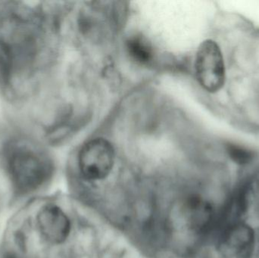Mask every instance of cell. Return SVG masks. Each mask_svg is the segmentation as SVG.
<instances>
[{
  "instance_id": "obj_4",
  "label": "cell",
  "mask_w": 259,
  "mask_h": 258,
  "mask_svg": "<svg viewBox=\"0 0 259 258\" xmlns=\"http://www.w3.org/2000/svg\"><path fill=\"white\" fill-rule=\"evenodd\" d=\"M114 163L113 146L103 138H97L87 142L79 153L80 173L89 181L104 180L112 171Z\"/></svg>"
},
{
  "instance_id": "obj_3",
  "label": "cell",
  "mask_w": 259,
  "mask_h": 258,
  "mask_svg": "<svg viewBox=\"0 0 259 258\" xmlns=\"http://www.w3.org/2000/svg\"><path fill=\"white\" fill-rule=\"evenodd\" d=\"M223 258H256L259 236L246 220L230 224L215 233Z\"/></svg>"
},
{
  "instance_id": "obj_5",
  "label": "cell",
  "mask_w": 259,
  "mask_h": 258,
  "mask_svg": "<svg viewBox=\"0 0 259 258\" xmlns=\"http://www.w3.org/2000/svg\"><path fill=\"white\" fill-rule=\"evenodd\" d=\"M196 72L201 86L208 92H218L225 84L223 56L214 41H204L199 47L196 54Z\"/></svg>"
},
{
  "instance_id": "obj_9",
  "label": "cell",
  "mask_w": 259,
  "mask_h": 258,
  "mask_svg": "<svg viewBox=\"0 0 259 258\" xmlns=\"http://www.w3.org/2000/svg\"><path fill=\"white\" fill-rule=\"evenodd\" d=\"M227 152L233 162L240 165L250 163L254 158L252 151L236 144H227Z\"/></svg>"
},
{
  "instance_id": "obj_6",
  "label": "cell",
  "mask_w": 259,
  "mask_h": 258,
  "mask_svg": "<svg viewBox=\"0 0 259 258\" xmlns=\"http://www.w3.org/2000/svg\"><path fill=\"white\" fill-rule=\"evenodd\" d=\"M220 209L200 194L189 195L181 206L184 225L196 234H205L214 231Z\"/></svg>"
},
{
  "instance_id": "obj_8",
  "label": "cell",
  "mask_w": 259,
  "mask_h": 258,
  "mask_svg": "<svg viewBox=\"0 0 259 258\" xmlns=\"http://www.w3.org/2000/svg\"><path fill=\"white\" fill-rule=\"evenodd\" d=\"M127 49L130 56L140 64H147L152 59V48L146 39L141 36H135L127 41Z\"/></svg>"
},
{
  "instance_id": "obj_2",
  "label": "cell",
  "mask_w": 259,
  "mask_h": 258,
  "mask_svg": "<svg viewBox=\"0 0 259 258\" xmlns=\"http://www.w3.org/2000/svg\"><path fill=\"white\" fill-rule=\"evenodd\" d=\"M3 142L2 156L15 187L25 192L44 184L51 174V162L36 142L28 136L15 135Z\"/></svg>"
},
{
  "instance_id": "obj_7",
  "label": "cell",
  "mask_w": 259,
  "mask_h": 258,
  "mask_svg": "<svg viewBox=\"0 0 259 258\" xmlns=\"http://www.w3.org/2000/svg\"><path fill=\"white\" fill-rule=\"evenodd\" d=\"M37 224L41 234L52 244L65 242L71 233V221L59 206L49 204L38 214Z\"/></svg>"
},
{
  "instance_id": "obj_1",
  "label": "cell",
  "mask_w": 259,
  "mask_h": 258,
  "mask_svg": "<svg viewBox=\"0 0 259 258\" xmlns=\"http://www.w3.org/2000/svg\"><path fill=\"white\" fill-rule=\"evenodd\" d=\"M41 36L39 17L33 6L0 3V94L10 102L33 98Z\"/></svg>"
}]
</instances>
